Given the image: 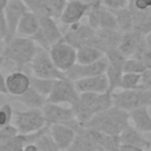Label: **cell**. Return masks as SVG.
<instances>
[{
    "instance_id": "cell-10",
    "label": "cell",
    "mask_w": 151,
    "mask_h": 151,
    "mask_svg": "<svg viewBox=\"0 0 151 151\" xmlns=\"http://www.w3.org/2000/svg\"><path fill=\"white\" fill-rule=\"evenodd\" d=\"M48 52L55 66L64 72H66L77 63V48L70 45L64 39H60L59 41L53 44L50 47Z\"/></svg>"
},
{
    "instance_id": "cell-15",
    "label": "cell",
    "mask_w": 151,
    "mask_h": 151,
    "mask_svg": "<svg viewBox=\"0 0 151 151\" xmlns=\"http://www.w3.org/2000/svg\"><path fill=\"white\" fill-rule=\"evenodd\" d=\"M146 41H145V34L136 31V29H131L127 32H124L119 42V51L129 57H137L144 48H146Z\"/></svg>"
},
{
    "instance_id": "cell-30",
    "label": "cell",
    "mask_w": 151,
    "mask_h": 151,
    "mask_svg": "<svg viewBox=\"0 0 151 151\" xmlns=\"http://www.w3.org/2000/svg\"><path fill=\"white\" fill-rule=\"evenodd\" d=\"M25 2L28 6V9L34 12L39 17H41V15H51V17H53L52 9L50 8V6L46 2V0H25Z\"/></svg>"
},
{
    "instance_id": "cell-39",
    "label": "cell",
    "mask_w": 151,
    "mask_h": 151,
    "mask_svg": "<svg viewBox=\"0 0 151 151\" xmlns=\"http://www.w3.org/2000/svg\"><path fill=\"white\" fill-rule=\"evenodd\" d=\"M0 92L5 93L8 96V92H7V87H6V77L4 76L1 68H0Z\"/></svg>"
},
{
    "instance_id": "cell-16",
    "label": "cell",
    "mask_w": 151,
    "mask_h": 151,
    "mask_svg": "<svg viewBox=\"0 0 151 151\" xmlns=\"http://www.w3.org/2000/svg\"><path fill=\"white\" fill-rule=\"evenodd\" d=\"M88 9L90 5L84 0H67L58 20L65 26L80 22L81 19L86 17Z\"/></svg>"
},
{
    "instance_id": "cell-13",
    "label": "cell",
    "mask_w": 151,
    "mask_h": 151,
    "mask_svg": "<svg viewBox=\"0 0 151 151\" xmlns=\"http://www.w3.org/2000/svg\"><path fill=\"white\" fill-rule=\"evenodd\" d=\"M119 140H120L119 150L144 151L151 147V143L144 137V132L139 131L133 125H127L119 133Z\"/></svg>"
},
{
    "instance_id": "cell-31",
    "label": "cell",
    "mask_w": 151,
    "mask_h": 151,
    "mask_svg": "<svg viewBox=\"0 0 151 151\" xmlns=\"http://www.w3.org/2000/svg\"><path fill=\"white\" fill-rule=\"evenodd\" d=\"M35 144H37L39 151H57V150H59L48 130L38 137V139L35 140Z\"/></svg>"
},
{
    "instance_id": "cell-36",
    "label": "cell",
    "mask_w": 151,
    "mask_h": 151,
    "mask_svg": "<svg viewBox=\"0 0 151 151\" xmlns=\"http://www.w3.org/2000/svg\"><path fill=\"white\" fill-rule=\"evenodd\" d=\"M101 5H104L111 11H116L127 7L130 5V0H101Z\"/></svg>"
},
{
    "instance_id": "cell-20",
    "label": "cell",
    "mask_w": 151,
    "mask_h": 151,
    "mask_svg": "<svg viewBox=\"0 0 151 151\" xmlns=\"http://www.w3.org/2000/svg\"><path fill=\"white\" fill-rule=\"evenodd\" d=\"M6 87L8 96L18 97L31 87L29 74L22 70H15L6 76Z\"/></svg>"
},
{
    "instance_id": "cell-19",
    "label": "cell",
    "mask_w": 151,
    "mask_h": 151,
    "mask_svg": "<svg viewBox=\"0 0 151 151\" xmlns=\"http://www.w3.org/2000/svg\"><path fill=\"white\" fill-rule=\"evenodd\" d=\"M123 32L118 28H107V29H97L94 38L91 41V45L98 47L104 53L112 48H118Z\"/></svg>"
},
{
    "instance_id": "cell-29",
    "label": "cell",
    "mask_w": 151,
    "mask_h": 151,
    "mask_svg": "<svg viewBox=\"0 0 151 151\" xmlns=\"http://www.w3.org/2000/svg\"><path fill=\"white\" fill-rule=\"evenodd\" d=\"M28 73V72H27ZM29 74V79H31V86L37 90L39 93H41L45 97H48V94L51 93V90L53 87L54 80L55 79H48V78H41V77H37L32 73Z\"/></svg>"
},
{
    "instance_id": "cell-5",
    "label": "cell",
    "mask_w": 151,
    "mask_h": 151,
    "mask_svg": "<svg viewBox=\"0 0 151 151\" xmlns=\"http://www.w3.org/2000/svg\"><path fill=\"white\" fill-rule=\"evenodd\" d=\"M24 71L32 73L37 77L41 78H48V79H63L67 78L65 72L59 70L55 64L53 63L48 50L40 47L38 48L35 55L33 57L32 61L29 63L28 66L24 68Z\"/></svg>"
},
{
    "instance_id": "cell-9",
    "label": "cell",
    "mask_w": 151,
    "mask_h": 151,
    "mask_svg": "<svg viewBox=\"0 0 151 151\" xmlns=\"http://www.w3.org/2000/svg\"><path fill=\"white\" fill-rule=\"evenodd\" d=\"M79 91L77 90L74 81L68 78L55 79L51 93L47 97V101L57 104H67L70 106L74 105L79 99Z\"/></svg>"
},
{
    "instance_id": "cell-43",
    "label": "cell",
    "mask_w": 151,
    "mask_h": 151,
    "mask_svg": "<svg viewBox=\"0 0 151 151\" xmlns=\"http://www.w3.org/2000/svg\"><path fill=\"white\" fill-rule=\"evenodd\" d=\"M7 94H5V93H2V92H0V106L2 105V104H5L6 101H7Z\"/></svg>"
},
{
    "instance_id": "cell-25",
    "label": "cell",
    "mask_w": 151,
    "mask_h": 151,
    "mask_svg": "<svg viewBox=\"0 0 151 151\" xmlns=\"http://www.w3.org/2000/svg\"><path fill=\"white\" fill-rule=\"evenodd\" d=\"M14 99L17 101L21 103L27 109H42V106L47 103V97L39 93L32 86L26 92H24L22 94L14 97Z\"/></svg>"
},
{
    "instance_id": "cell-6",
    "label": "cell",
    "mask_w": 151,
    "mask_h": 151,
    "mask_svg": "<svg viewBox=\"0 0 151 151\" xmlns=\"http://www.w3.org/2000/svg\"><path fill=\"white\" fill-rule=\"evenodd\" d=\"M12 123L15 125L19 133H32L47 125L41 109L14 110Z\"/></svg>"
},
{
    "instance_id": "cell-7",
    "label": "cell",
    "mask_w": 151,
    "mask_h": 151,
    "mask_svg": "<svg viewBox=\"0 0 151 151\" xmlns=\"http://www.w3.org/2000/svg\"><path fill=\"white\" fill-rule=\"evenodd\" d=\"M64 33L59 28L55 18L51 15H41L40 17V26L38 32L32 37V39L40 46L46 50H50V47L63 39Z\"/></svg>"
},
{
    "instance_id": "cell-35",
    "label": "cell",
    "mask_w": 151,
    "mask_h": 151,
    "mask_svg": "<svg viewBox=\"0 0 151 151\" xmlns=\"http://www.w3.org/2000/svg\"><path fill=\"white\" fill-rule=\"evenodd\" d=\"M46 2L48 4L50 8L52 9L53 17L55 19H59L61 12L64 11V7H65L67 0H46Z\"/></svg>"
},
{
    "instance_id": "cell-24",
    "label": "cell",
    "mask_w": 151,
    "mask_h": 151,
    "mask_svg": "<svg viewBox=\"0 0 151 151\" xmlns=\"http://www.w3.org/2000/svg\"><path fill=\"white\" fill-rule=\"evenodd\" d=\"M130 119L132 125L142 132H151V114L147 106L137 107L130 111Z\"/></svg>"
},
{
    "instance_id": "cell-3",
    "label": "cell",
    "mask_w": 151,
    "mask_h": 151,
    "mask_svg": "<svg viewBox=\"0 0 151 151\" xmlns=\"http://www.w3.org/2000/svg\"><path fill=\"white\" fill-rule=\"evenodd\" d=\"M130 112L112 105L105 111L94 114L85 125L107 134H118L130 125Z\"/></svg>"
},
{
    "instance_id": "cell-8",
    "label": "cell",
    "mask_w": 151,
    "mask_h": 151,
    "mask_svg": "<svg viewBox=\"0 0 151 151\" xmlns=\"http://www.w3.org/2000/svg\"><path fill=\"white\" fill-rule=\"evenodd\" d=\"M105 57L107 59V68L105 74L109 79V91L113 92L120 88V81L124 74V64L127 57L124 55L119 48L109 50L105 52Z\"/></svg>"
},
{
    "instance_id": "cell-23",
    "label": "cell",
    "mask_w": 151,
    "mask_h": 151,
    "mask_svg": "<svg viewBox=\"0 0 151 151\" xmlns=\"http://www.w3.org/2000/svg\"><path fill=\"white\" fill-rule=\"evenodd\" d=\"M40 17L32 11H27L20 19L17 26V35L32 38L39 29Z\"/></svg>"
},
{
    "instance_id": "cell-44",
    "label": "cell",
    "mask_w": 151,
    "mask_h": 151,
    "mask_svg": "<svg viewBox=\"0 0 151 151\" xmlns=\"http://www.w3.org/2000/svg\"><path fill=\"white\" fill-rule=\"evenodd\" d=\"M5 45H6L5 39L0 38V57L2 55V52H4V50H5Z\"/></svg>"
},
{
    "instance_id": "cell-17",
    "label": "cell",
    "mask_w": 151,
    "mask_h": 151,
    "mask_svg": "<svg viewBox=\"0 0 151 151\" xmlns=\"http://www.w3.org/2000/svg\"><path fill=\"white\" fill-rule=\"evenodd\" d=\"M28 6L26 5L25 0H9L7 6L5 7L4 14L8 27V39H12L14 35H17V26L21 19V17L27 12Z\"/></svg>"
},
{
    "instance_id": "cell-41",
    "label": "cell",
    "mask_w": 151,
    "mask_h": 151,
    "mask_svg": "<svg viewBox=\"0 0 151 151\" xmlns=\"http://www.w3.org/2000/svg\"><path fill=\"white\" fill-rule=\"evenodd\" d=\"M145 41H146V46L151 50V31L147 34H145Z\"/></svg>"
},
{
    "instance_id": "cell-26",
    "label": "cell",
    "mask_w": 151,
    "mask_h": 151,
    "mask_svg": "<svg viewBox=\"0 0 151 151\" xmlns=\"http://www.w3.org/2000/svg\"><path fill=\"white\" fill-rule=\"evenodd\" d=\"M104 55H105V53L101 50H99L98 47H96L91 44L84 45V46L77 48V63H79V64H90V63L99 60Z\"/></svg>"
},
{
    "instance_id": "cell-32",
    "label": "cell",
    "mask_w": 151,
    "mask_h": 151,
    "mask_svg": "<svg viewBox=\"0 0 151 151\" xmlns=\"http://www.w3.org/2000/svg\"><path fill=\"white\" fill-rule=\"evenodd\" d=\"M146 66L142 59L136 57H129L124 64V72L127 73H144L146 71Z\"/></svg>"
},
{
    "instance_id": "cell-28",
    "label": "cell",
    "mask_w": 151,
    "mask_h": 151,
    "mask_svg": "<svg viewBox=\"0 0 151 151\" xmlns=\"http://www.w3.org/2000/svg\"><path fill=\"white\" fill-rule=\"evenodd\" d=\"M116 19H117V26L118 29L124 32L131 31L133 29V11L130 6L120 8V9H116L113 11Z\"/></svg>"
},
{
    "instance_id": "cell-4",
    "label": "cell",
    "mask_w": 151,
    "mask_h": 151,
    "mask_svg": "<svg viewBox=\"0 0 151 151\" xmlns=\"http://www.w3.org/2000/svg\"><path fill=\"white\" fill-rule=\"evenodd\" d=\"M112 101L113 105L117 107H120L126 111H131L137 107L142 106H151V88L145 87H137V88H130L124 90L120 88V91L116 90L112 92Z\"/></svg>"
},
{
    "instance_id": "cell-40",
    "label": "cell",
    "mask_w": 151,
    "mask_h": 151,
    "mask_svg": "<svg viewBox=\"0 0 151 151\" xmlns=\"http://www.w3.org/2000/svg\"><path fill=\"white\" fill-rule=\"evenodd\" d=\"M24 151H39V149L35 143H27L24 146Z\"/></svg>"
},
{
    "instance_id": "cell-42",
    "label": "cell",
    "mask_w": 151,
    "mask_h": 151,
    "mask_svg": "<svg viewBox=\"0 0 151 151\" xmlns=\"http://www.w3.org/2000/svg\"><path fill=\"white\" fill-rule=\"evenodd\" d=\"M9 0H0V13H2L5 11V7L7 6Z\"/></svg>"
},
{
    "instance_id": "cell-33",
    "label": "cell",
    "mask_w": 151,
    "mask_h": 151,
    "mask_svg": "<svg viewBox=\"0 0 151 151\" xmlns=\"http://www.w3.org/2000/svg\"><path fill=\"white\" fill-rule=\"evenodd\" d=\"M143 73H127L124 72L120 81V88L130 90V88H137L140 85Z\"/></svg>"
},
{
    "instance_id": "cell-14",
    "label": "cell",
    "mask_w": 151,
    "mask_h": 151,
    "mask_svg": "<svg viewBox=\"0 0 151 151\" xmlns=\"http://www.w3.org/2000/svg\"><path fill=\"white\" fill-rule=\"evenodd\" d=\"M107 68V59L104 55L103 58H100L97 61L90 63V64H79L76 63L72 67H70L65 74L66 77L72 80L76 81L80 78H85V77H91V76H98V74H104L106 72Z\"/></svg>"
},
{
    "instance_id": "cell-27",
    "label": "cell",
    "mask_w": 151,
    "mask_h": 151,
    "mask_svg": "<svg viewBox=\"0 0 151 151\" xmlns=\"http://www.w3.org/2000/svg\"><path fill=\"white\" fill-rule=\"evenodd\" d=\"M132 11H133V29L143 34H147L151 31V8L144 11H138L132 8Z\"/></svg>"
},
{
    "instance_id": "cell-34",
    "label": "cell",
    "mask_w": 151,
    "mask_h": 151,
    "mask_svg": "<svg viewBox=\"0 0 151 151\" xmlns=\"http://www.w3.org/2000/svg\"><path fill=\"white\" fill-rule=\"evenodd\" d=\"M13 114H14V110L12 105L7 101L2 104L0 106V127L11 124L13 120Z\"/></svg>"
},
{
    "instance_id": "cell-1",
    "label": "cell",
    "mask_w": 151,
    "mask_h": 151,
    "mask_svg": "<svg viewBox=\"0 0 151 151\" xmlns=\"http://www.w3.org/2000/svg\"><path fill=\"white\" fill-rule=\"evenodd\" d=\"M39 45L28 37L14 35L6 41L5 50L0 57V61L11 63L15 70H22L29 65L35 55Z\"/></svg>"
},
{
    "instance_id": "cell-18",
    "label": "cell",
    "mask_w": 151,
    "mask_h": 151,
    "mask_svg": "<svg viewBox=\"0 0 151 151\" xmlns=\"http://www.w3.org/2000/svg\"><path fill=\"white\" fill-rule=\"evenodd\" d=\"M41 111H42V114H44V118L47 125L55 124V123H66L76 118L72 106L66 107V106H63V104L47 101L42 106Z\"/></svg>"
},
{
    "instance_id": "cell-38",
    "label": "cell",
    "mask_w": 151,
    "mask_h": 151,
    "mask_svg": "<svg viewBox=\"0 0 151 151\" xmlns=\"http://www.w3.org/2000/svg\"><path fill=\"white\" fill-rule=\"evenodd\" d=\"M139 86L140 87H145V88H151V68H147L143 73Z\"/></svg>"
},
{
    "instance_id": "cell-12",
    "label": "cell",
    "mask_w": 151,
    "mask_h": 151,
    "mask_svg": "<svg viewBox=\"0 0 151 151\" xmlns=\"http://www.w3.org/2000/svg\"><path fill=\"white\" fill-rule=\"evenodd\" d=\"M86 17H87V24H90L96 29L118 28L117 19L113 11L109 9L101 4L90 6Z\"/></svg>"
},
{
    "instance_id": "cell-11",
    "label": "cell",
    "mask_w": 151,
    "mask_h": 151,
    "mask_svg": "<svg viewBox=\"0 0 151 151\" xmlns=\"http://www.w3.org/2000/svg\"><path fill=\"white\" fill-rule=\"evenodd\" d=\"M67 27L68 28L64 33L63 39L76 48H79L84 45L91 44L92 39L94 38V35L97 33V29L93 28L87 22L86 24L77 22V24L70 25Z\"/></svg>"
},
{
    "instance_id": "cell-2",
    "label": "cell",
    "mask_w": 151,
    "mask_h": 151,
    "mask_svg": "<svg viewBox=\"0 0 151 151\" xmlns=\"http://www.w3.org/2000/svg\"><path fill=\"white\" fill-rule=\"evenodd\" d=\"M112 105V92L110 91L103 93L80 92L79 99L74 105H72V109L76 118L85 125L94 114L107 110Z\"/></svg>"
},
{
    "instance_id": "cell-22",
    "label": "cell",
    "mask_w": 151,
    "mask_h": 151,
    "mask_svg": "<svg viewBox=\"0 0 151 151\" xmlns=\"http://www.w3.org/2000/svg\"><path fill=\"white\" fill-rule=\"evenodd\" d=\"M77 90L80 92H94V93H103L109 91V79L106 74H98L80 78L74 81Z\"/></svg>"
},
{
    "instance_id": "cell-37",
    "label": "cell",
    "mask_w": 151,
    "mask_h": 151,
    "mask_svg": "<svg viewBox=\"0 0 151 151\" xmlns=\"http://www.w3.org/2000/svg\"><path fill=\"white\" fill-rule=\"evenodd\" d=\"M0 38L5 39V41H7V39H8V27H7V22H6L4 12L0 13Z\"/></svg>"
},
{
    "instance_id": "cell-21",
    "label": "cell",
    "mask_w": 151,
    "mask_h": 151,
    "mask_svg": "<svg viewBox=\"0 0 151 151\" xmlns=\"http://www.w3.org/2000/svg\"><path fill=\"white\" fill-rule=\"evenodd\" d=\"M48 131L59 150H70L76 137V131L70 125L63 123L51 124L48 125Z\"/></svg>"
}]
</instances>
